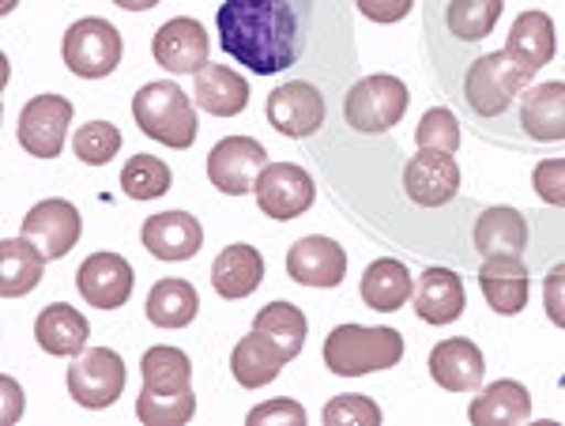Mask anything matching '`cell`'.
I'll return each instance as SVG.
<instances>
[{"instance_id": "obj_30", "label": "cell", "mask_w": 565, "mask_h": 426, "mask_svg": "<svg viewBox=\"0 0 565 426\" xmlns=\"http://www.w3.org/2000/svg\"><path fill=\"white\" fill-rule=\"evenodd\" d=\"M468 419L476 426H516L532 419V393L513 382V377H501L490 382L476 401L468 404Z\"/></svg>"}, {"instance_id": "obj_24", "label": "cell", "mask_w": 565, "mask_h": 426, "mask_svg": "<svg viewBox=\"0 0 565 426\" xmlns=\"http://www.w3.org/2000/svg\"><path fill=\"white\" fill-rule=\"evenodd\" d=\"M268 268H264V253L249 242H234L212 260V287L226 302H242L264 284Z\"/></svg>"}, {"instance_id": "obj_12", "label": "cell", "mask_w": 565, "mask_h": 426, "mask_svg": "<svg viewBox=\"0 0 565 426\" xmlns=\"http://www.w3.org/2000/svg\"><path fill=\"white\" fill-rule=\"evenodd\" d=\"M23 238L34 242L45 260H61L79 246V234H84V215L72 201L50 196L39 201L31 212L23 215Z\"/></svg>"}, {"instance_id": "obj_42", "label": "cell", "mask_w": 565, "mask_h": 426, "mask_svg": "<svg viewBox=\"0 0 565 426\" xmlns=\"http://www.w3.org/2000/svg\"><path fill=\"white\" fill-rule=\"evenodd\" d=\"M543 310L551 317L554 329L565 332V260L543 276Z\"/></svg>"}, {"instance_id": "obj_18", "label": "cell", "mask_w": 565, "mask_h": 426, "mask_svg": "<svg viewBox=\"0 0 565 426\" xmlns=\"http://www.w3.org/2000/svg\"><path fill=\"white\" fill-rule=\"evenodd\" d=\"M471 246H476L482 260L487 257H524L527 246H532L527 215L521 207H509V204L482 207L476 215V226H471Z\"/></svg>"}, {"instance_id": "obj_2", "label": "cell", "mask_w": 565, "mask_h": 426, "mask_svg": "<svg viewBox=\"0 0 565 426\" xmlns=\"http://www.w3.org/2000/svg\"><path fill=\"white\" fill-rule=\"evenodd\" d=\"M532 84H535V72L521 65L516 57H509L505 45H501V50H490L463 65L457 103L463 106V114L479 121L476 129H487V125L505 121Z\"/></svg>"}, {"instance_id": "obj_34", "label": "cell", "mask_w": 565, "mask_h": 426, "mask_svg": "<svg viewBox=\"0 0 565 426\" xmlns=\"http://www.w3.org/2000/svg\"><path fill=\"white\" fill-rule=\"evenodd\" d=\"M253 329L264 332L287 351V359H298L306 348V332H309V317L298 310L295 302H268L264 310L253 317Z\"/></svg>"}, {"instance_id": "obj_43", "label": "cell", "mask_w": 565, "mask_h": 426, "mask_svg": "<svg viewBox=\"0 0 565 426\" xmlns=\"http://www.w3.org/2000/svg\"><path fill=\"white\" fill-rule=\"evenodd\" d=\"M354 8L370 23H399L415 12V0H354Z\"/></svg>"}, {"instance_id": "obj_3", "label": "cell", "mask_w": 565, "mask_h": 426, "mask_svg": "<svg viewBox=\"0 0 565 426\" xmlns=\"http://www.w3.org/2000/svg\"><path fill=\"white\" fill-rule=\"evenodd\" d=\"M321 359L335 377H366L399 366L404 337L385 324H335L324 337Z\"/></svg>"}, {"instance_id": "obj_40", "label": "cell", "mask_w": 565, "mask_h": 426, "mask_svg": "<svg viewBox=\"0 0 565 426\" xmlns=\"http://www.w3.org/2000/svg\"><path fill=\"white\" fill-rule=\"evenodd\" d=\"M532 189L546 207H565V156H546L535 162Z\"/></svg>"}, {"instance_id": "obj_44", "label": "cell", "mask_w": 565, "mask_h": 426, "mask_svg": "<svg viewBox=\"0 0 565 426\" xmlns=\"http://www.w3.org/2000/svg\"><path fill=\"white\" fill-rule=\"evenodd\" d=\"M4 393H8V404H12V407H8L4 419H8V423H15V415H20V412H15V404H20V385H15L12 377H4Z\"/></svg>"}, {"instance_id": "obj_27", "label": "cell", "mask_w": 565, "mask_h": 426, "mask_svg": "<svg viewBox=\"0 0 565 426\" xmlns=\"http://www.w3.org/2000/svg\"><path fill=\"white\" fill-rule=\"evenodd\" d=\"M287 351L279 348L271 337L253 329L249 337H242L231 351V374L242 388H264L271 385L287 366Z\"/></svg>"}, {"instance_id": "obj_14", "label": "cell", "mask_w": 565, "mask_h": 426, "mask_svg": "<svg viewBox=\"0 0 565 426\" xmlns=\"http://www.w3.org/2000/svg\"><path fill=\"white\" fill-rule=\"evenodd\" d=\"M207 50H212L207 31L193 15H174V20L162 23L151 39L154 65L174 72V76H196V72L207 65Z\"/></svg>"}, {"instance_id": "obj_41", "label": "cell", "mask_w": 565, "mask_h": 426, "mask_svg": "<svg viewBox=\"0 0 565 426\" xmlns=\"http://www.w3.org/2000/svg\"><path fill=\"white\" fill-rule=\"evenodd\" d=\"M306 407L298 401H268L245 415L249 426H306Z\"/></svg>"}, {"instance_id": "obj_16", "label": "cell", "mask_w": 565, "mask_h": 426, "mask_svg": "<svg viewBox=\"0 0 565 426\" xmlns=\"http://www.w3.org/2000/svg\"><path fill=\"white\" fill-rule=\"evenodd\" d=\"M76 287L87 306L95 310H121L132 298L136 271L121 253H90L76 268Z\"/></svg>"}, {"instance_id": "obj_20", "label": "cell", "mask_w": 565, "mask_h": 426, "mask_svg": "<svg viewBox=\"0 0 565 426\" xmlns=\"http://www.w3.org/2000/svg\"><path fill=\"white\" fill-rule=\"evenodd\" d=\"M140 242L154 260H189L204 246V226L189 212H154L140 226Z\"/></svg>"}, {"instance_id": "obj_39", "label": "cell", "mask_w": 565, "mask_h": 426, "mask_svg": "<svg viewBox=\"0 0 565 426\" xmlns=\"http://www.w3.org/2000/svg\"><path fill=\"white\" fill-rule=\"evenodd\" d=\"M321 419L328 426H377L381 423V407L362 393H340L324 404Z\"/></svg>"}, {"instance_id": "obj_6", "label": "cell", "mask_w": 565, "mask_h": 426, "mask_svg": "<svg viewBox=\"0 0 565 426\" xmlns=\"http://www.w3.org/2000/svg\"><path fill=\"white\" fill-rule=\"evenodd\" d=\"M61 57L72 76L79 79H106L114 76L125 57V39L114 23L103 15H84L61 39Z\"/></svg>"}, {"instance_id": "obj_46", "label": "cell", "mask_w": 565, "mask_h": 426, "mask_svg": "<svg viewBox=\"0 0 565 426\" xmlns=\"http://www.w3.org/2000/svg\"><path fill=\"white\" fill-rule=\"evenodd\" d=\"M0 8H4V12H12V8H15V0H4V4H0Z\"/></svg>"}, {"instance_id": "obj_5", "label": "cell", "mask_w": 565, "mask_h": 426, "mask_svg": "<svg viewBox=\"0 0 565 426\" xmlns=\"http://www.w3.org/2000/svg\"><path fill=\"white\" fill-rule=\"evenodd\" d=\"M407 106H412V90L392 72H373V76L354 79L343 95V121L359 136H381L392 132L404 121Z\"/></svg>"}, {"instance_id": "obj_4", "label": "cell", "mask_w": 565, "mask_h": 426, "mask_svg": "<svg viewBox=\"0 0 565 426\" xmlns=\"http://www.w3.org/2000/svg\"><path fill=\"white\" fill-rule=\"evenodd\" d=\"M132 117L136 129L148 140L162 143V148L185 151L196 143L200 117L196 106L189 98V90H181L174 79H151L132 95Z\"/></svg>"}, {"instance_id": "obj_33", "label": "cell", "mask_w": 565, "mask_h": 426, "mask_svg": "<svg viewBox=\"0 0 565 426\" xmlns=\"http://www.w3.org/2000/svg\"><path fill=\"white\" fill-rule=\"evenodd\" d=\"M140 377L148 393H181L193 382V362L181 348H170V343H154V348L143 351L140 359Z\"/></svg>"}, {"instance_id": "obj_23", "label": "cell", "mask_w": 565, "mask_h": 426, "mask_svg": "<svg viewBox=\"0 0 565 426\" xmlns=\"http://www.w3.org/2000/svg\"><path fill=\"white\" fill-rule=\"evenodd\" d=\"M415 317L426 324H452L463 317L468 306V291H463V279L452 268H426L415 284Z\"/></svg>"}, {"instance_id": "obj_26", "label": "cell", "mask_w": 565, "mask_h": 426, "mask_svg": "<svg viewBox=\"0 0 565 426\" xmlns=\"http://www.w3.org/2000/svg\"><path fill=\"white\" fill-rule=\"evenodd\" d=\"M505 53L516 57L521 65H527L532 72H540L558 57V26L540 8H527L513 20L505 39Z\"/></svg>"}, {"instance_id": "obj_9", "label": "cell", "mask_w": 565, "mask_h": 426, "mask_svg": "<svg viewBox=\"0 0 565 426\" xmlns=\"http://www.w3.org/2000/svg\"><path fill=\"white\" fill-rule=\"evenodd\" d=\"M268 167V148L253 136H223L207 151V181L223 196H245L257 189V178Z\"/></svg>"}, {"instance_id": "obj_15", "label": "cell", "mask_w": 565, "mask_h": 426, "mask_svg": "<svg viewBox=\"0 0 565 426\" xmlns=\"http://www.w3.org/2000/svg\"><path fill=\"white\" fill-rule=\"evenodd\" d=\"M404 193L418 207H445L460 196V167L445 151H418L404 162Z\"/></svg>"}, {"instance_id": "obj_45", "label": "cell", "mask_w": 565, "mask_h": 426, "mask_svg": "<svg viewBox=\"0 0 565 426\" xmlns=\"http://www.w3.org/2000/svg\"><path fill=\"white\" fill-rule=\"evenodd\" d=\"M117 8H125V12H151V8H159L162 0H114Z\"/></svg>"}, {"instance_id": "obj_36", "label": "cell", "mask_w": 565, "mask_h": 426, "mask_svg": "<svg viewBox=\"0 0 565 426\" xmlns=\"http://www.w3.org/2000/svg\"><path fill=\"white\" fill-rule=\"evenodd\" d=\"M136 415H140L143 426H185L196 415V393L193 388H181V393H148V388H140Z\"/></svg>"}, {"instance_id": "obj_38", "label": "cell", "mask_w": 565, "mask_h": 426, "mask_svg": "<svg viewBox=\"0 0 565 426\" xmlns=\"http://www.w3.org/2000/svg\"><path fill=\"white\" fill-rule=\"evenodd\" d=\"M415 143L418 151H445V156H457L460 148V121L449 106H434V110L423 114L415 129Z\"/></svg>"}, {"instance_id": "obj_28", "label": "cell", "mask_w": 565, "mask_h": 426, "mask_svg": "<svg viewBox=\"0 0 565 426\" xmlns=\"http://www.w3.org/2000/svg\"><path fill=\"white\" fill-rule=\"evenodd\" d=\"M359 295L370 310L377 313H396L412 302L415 295V276L404 260L396 257H381L362 271V284H359Z\"/></svg>"}, {"instance_id": "obj_17", "label": "cell", "mask_w": 565, "mask_h": 426, "mask_svg": "<svg viewBox=\"0 0 565 426\" xmlns=\"http://www.w3.org/2000/svg\"><path fill=\"white\" fill-rule=\"evenodd\" d=\"M287 276L302 287H340L348 279V249L324 234H306L287 249Z\"/></svg>"}, {"instance_id": "obj_7", "label": "cell", "mask_w": 565, "mask_h": 426, "mask_svg": "<svg viewBox=\"0 0 565 426\" xmlns=\"http://www.w3.org/2000/svg\"><path fill=\"white\" fill-rule=\"evenodd\" d=\"M125 359L117 355L114 348H87L72 359L65 382H68V396L79 407H90V412H103V407L117 404V396L125 393Z\"/></svg>"}, {"instance_id": "obj_37", "label": "cell", "mask_w": 565, "mask_h": 426, "mask_svg": "<svg viewBox=\"0 0 565 426\" xmlns=\"http://www.w3.org/2000/svg\"><path fill=\"white\" fill-rule=\"evenodd\" d=\"M72 151L87 167H106L121 151V129L114 121H87L72 136Z\"/></svg>"}, {"instance_id": "obj_21", "label": "cell", "mask_w": 565, "mask_h": 426, "mask_svg": "<svg viewBox=\"0 0 565 426\" xmlns=\"http://www.w3.org/2000/svg\"><path fill=\"white\" fill-rule=\"evenodd\" d=\"M479 291L494 313L516 317L532 298V271L521 257H487L479 265Z\"/></svg>"}, {"instance_id": "obj_13", "label": "cell", "mask_w": 565, "mask_h": 426, "mask_svg": "<svg viewBox=\"0 0 565 426\" xmlns=\"http://www.w3.org/2000/svg\"><path fill=\"white\" fill-rule=\"evenodd\" d=\"M268 125L287 140H306L317 129H324L328 117V103L324 95L306 79H290V84H279L268 95Z\"/></svg>"}, {"instance_id": "obj_19", "label": "cell", "mask_w": 565, "mask_h": 426, "mask_svg": "<svg viewBox=\"0 0 565 426\" xmlns=\"http://www.w3.org/2000/svg\"><path fill=\"white\" fill-rule=\"evenodd\" d=\"M501 12H505V0H430V31L441 26L445 39L476 45L494 34Z\"/></svg>"}, {"instance_id": "obj_25", "label": "cell", "mask_w": 565, "mask_h": 426, "mask_svg": "<svg viewBox=\"0 0 565 426\" xmlns=\"http://www.w3.org/2000/svg\"><path fill=\"white\" fill-rule=\"evenodd\" d=\"M34 340L45 355L53 359H76L79 351H87L90 324L87 317L68 302H50L34 317Z\"/></svg>"}, {"instance_id": "obj_11", "label": "cell", "mask_w": 565, "mask_h": 426, "mask_svg": "<svg viewBox=\"0 0 565 426\" xmlns=\"http://www.w3.org/2000/svg\"><path fill=\"white\" fill-rule=\"evenodd\" d=\"M257 207L260 215L276 223H290L298 215H306L317 201V181L309 178V170H302L298 162H268L264 174L257 178Z\"/></svg>"}, {"instance_id": "obj_35", "label": "cell", "mask_w": 565, "mask_h": 426, "mask_svg": "<svg viewBox=\"0 0 565 426\" xmlns=\"http://www.w3.org/2000/svg\"><path fill=\"white\" fill-rule=\"evenodd\" d=\"M170 185H174L170 167L159 156H148V151L132 156L121 167V193L129 201H159V196L170 193Z\"/></svg>"}, {"instance_id": "obj_10", "label": "cell", "mask_w": 565, "mask_h": 426, "mask_svg": "<svg viewBox=\"0 0 565 426\" xmlns=\"http://www.w3.org/2000/svg\"><path fill=\"white\" fill-rule=\"evenodd\" d=\"M76 110L65 95H34L31 103H23L20 110V125H15V136H20V148L34 159H57L65 151L68 140V125Z\"/></svg>"}, {"instance_id": "obj_1", "label": "cell", "mask_w": 565, "mask_h": 426, "mask_svg": "<svg viewBox=\"0 0 565 426\" xmlns=\"http://www.w3.org/2000/svg\"><path fill=\"white\" fill-rule=\"evenodd\" d=\"M215 26L234 65L279 76L302 61L313 31V0H226L215 12Z\"/></svg>"}, {"instance_id": "obj_29", "label": "cell", "mask_w": 565, "mask_h": 426, "mask_svg": "<svg viewBox=\"0 0 565 426\" xmlns=\"http://www.w3.org/2000/svg\"><path fill=\"white\" fill-rule=\"evenodd\" d=\"M193 98L204 114L234 117L249 106V79L231 65H204L193 76Z\"/></svg>"}, {"instance_id": "obj_32", "label": "cell", "mask_w": 565, "mask_h": 426, "mask_svg": "<svg viewBox=\"0 0 565 426\" xmlns=\"http://www.w3.org/2000/svg\"><path fill=\"white\" fill-rule=\"evenodd\" d=\"M200 313V295L189 279H159L148 291V321L159 329H185Z\"/></svg>"}, {"instance_id": "obj_8", "label": "cell", "mask_w": 565, "mask_h": 426, "mask_svg": "<svg viewBox=\"0 0 565 426\" xmlns=\"http://www.w3.org/2000/svg\"><path fill=\"white\" fill-rule=\"evenodd\" d=\"M513 129L532 148H562L565 143V79L532 84L513 110Z\"/></svg>"}, {"instance_id": "obj_22", "label": "cell", "mask_w": 565, "mask_h": 426, "mask_svg": "<svg viewBox=\"0 0 565 426\" xmlns=\"http://www.w3.org/2000/svg\"><path fill=\"white\" fill-rule=\"evenodd\" d=\"M430 377L445 393H476L487 377V359H482L479 343L468 337H449L434 343L430 351Z\"/></svg>"}, {"instance_id": "obj_31", "label": "cell", "mask_w": 565, "mask_h": 426, "mask_svg": "<svg viewBox=\"0 0 565 426\" xmlns=\"http://www.w3.org/2000/svg\"><path fill=\"white\" fill-rule=\"evenodd\" d=\"M45 257L39 253L34 242L20 238H4L0 242V295L4 298H23L42 284Z\"/></svg>"}]
</instances>
